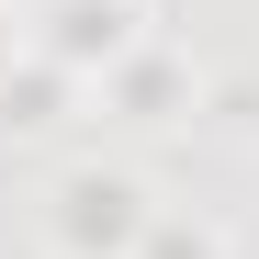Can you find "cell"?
Instances as JSON below:
<instances>
[{"instance_id": "7a4b0ae2", "label": "cell", "mask_w": 259, "mask_h": 259, "mask_svg": "<svg viewBox=\"0 0 259 259\" xmlns=\"http://www.w3.org/2000/svg\"><path fill=\"white\" fill-rule=\"evenodd\" d=\"M46 57L57 68H113L124 57V0H46Z\"/></svg>"}, {"instance_id": "3957f363", "label": "cell", "mask_w": 259, "mask_h": 259, "mask_svg": "<svg viewBox=\"0 0 259 259\" xmlns=\"http://www.w3.org/2000/svg\"><path fill=\"white\" fill-rule=\"evenodd\" d=\"M57 91H68V68H57V57H34L23 79L0 68V124H23V136H34V124H57Z\"/></svg>"}, {"instance_id": "6da1fadb", "label": "cell", "mask_w": 259, "mask_h": 259, "mask_svg": "<svg viewBox=\"0 0 259 259\" xmlns=\"http://www.w3.org/2000/svg\"><path fill=\"white\" fill-rule=\"evenodd\" d=\"M147 192L124 181V169H68L57 181V248L68 259H136L147 248Z\"/></svg>"}, {"instance_id": "277c9868", "label": "cell", "mask_w": 259, "mask_h": 259, "mask_svg": "<svg viewBox=\"0 0 259 259\" xmlns=\"http://www.w3.org/2000/svg\"><path fill=\"white\" fill-rule=\"evenodd\" d=\"M147 259H214L203 226H147Z\"/></svg>"}, {"instance_id": "5b68a950", "label": "cell", "mask_w": 259, "mask_h": 259, "mask_svg": "<svg viewBox=\"0 0 259 259\" xmlns=\"http://www.w3.org/2000/svg\"><path fill=\"white\" fill-rule=\"evenodd\" d=\"M0 57H12V34H0Z\"/></svg>"}]
</instances>
